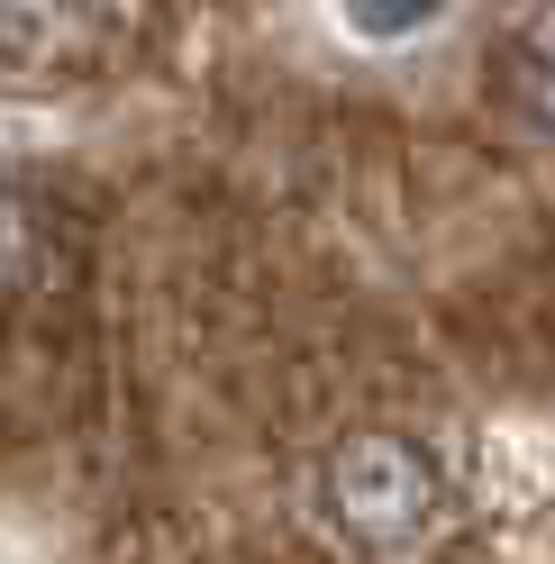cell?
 <instances>
[{
  "label": "cell",
  "instance_id": "7a4b0ae2",
  "mask_svg": "<svg viewBox=\"0 0 555 564\" xmlns=\"http://www.w3.org/2000/svg\"><path fill=\"white\" fill-rule=\"evenodd\" d=\"M501 91L529 128L555 137V0H529V19L501 37Z\"/></svg>",
  "mask_w": 555,
  "mask_h": 564
},
{
  "label": "cell",
  "instance_id": "6da1fadb",
  "mask_svg": "<svg viewBox=\"0 0 555 564\" xmlns=\"http://www.w3.org/2000/svg\"><path fill=\"white\" fill-rule=\"evenodd\" d=\"M437 501H446L437 455L420 437H401V429H356L319 465V510L356 555H401L410 538H428Z\"/></svg>",
  "mask_w": 555,
  "mask_h": 564
},
{
  "label": "cell",
  "instance_id": "277c9868",
  "mask_svg": "<svg viewBox=\"0 0 555 564\" xmlns=\"http://www.w3.org/2000/svg\"><path fill=\"white\" fill-rule=\"evenodd\" d=\"M446 0H346V28L356 37H410V28H428Z\"/></svg>",
  "mask_w": 555,
  "mask_h": 564
},
{
  "label": "cell",
  "instance_id": "3957f363",
  "mask_svg": "<svg viewBox=\"0 0 555 564\" xmlns=\"http://www.w3.org/2000/svg\"><path fill=\"white\" fill-rule=\"evenodd\" d=\"M46 273H55V219H46V200L19 192V183H0V301L37 292Z\"/></svg>",
  "mask_w": 555,
  "mask_h": 564
}]
</instances>
